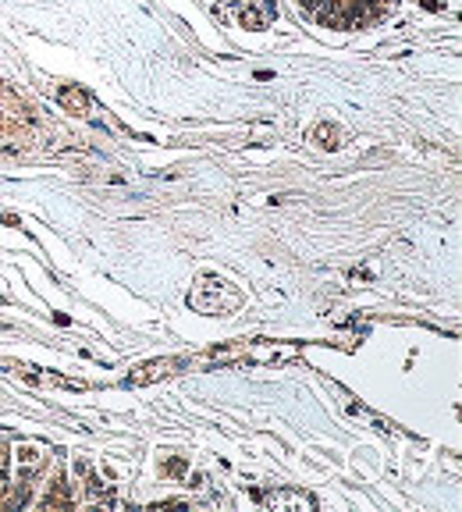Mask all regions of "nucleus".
I'll list each match as a JSON object with an SVG mask.
<instances>
[{
  "instance_id": "obj_1",
  "label": "nucleus",
  "mask_w": 462,
  "mask_h": 512,
  "mask_svg": "<svg viewBox=\"0 0 462 512\" xmlns=\"http://www.w3.org/2000/svg\"><path fill=\"white\" fill-rule=\"evenodd\" d=\"M189 303L196 306L200 313H207V317H224V313H231L235 306L242 303V296L224 278L203 274V278L196 281V288H192Z\"/></svg>"
},
{
  "instance_id": "obj_2",
  "label": "nucleus",
  "mask_w": 462,
  "mask_h": 512,
  "mask_svg": "<svg viewBox=\"0 0 462 512\" xmlns=\"http://www.w3.org/2000/svg\"><path fill=\"white\" fill-rule=\"evenodd\" d=\"M18 121H29V114H25V107L18 104L15 96H8L0 89V139L8 136V132H15Z\"/></svg>"
},
{
  "instance_id": "obj_3",
  "label": "nucleus",
  "mask_w": 462,
  "mask_h": 512,
  "mask_svg": "<svg viewBox=\"0 0 462 512\" xmlns=\"http://www.w3.org/2000/svg\"><path fill=\"white\" fill-rule=\"evenodd\" d=\"M175 367H182V360H157V363H146L139 367V374L128 377V384H146V381H157V377H168Z\"/></svg>"
},
{
  "instance_id": "obj_4",
  "label": "nucleus",
  "mask_w": 462,
  "mask_h": 512,
  "mask_svg": "<svg viewBox=\"0 0 462 512\" xmlns=\"http://www.w3.org/2000/svg\"><path fill=\"white\" fill-rule=\"evenodd\" d=\"M61 104H64V111H72V114H86L89 111V96H86V89H79V86H61Z\"/></svg>"
},
{
  "instance_id": "obj_5",
  "label": "nucleus",
  "mask_w": 462,
  "mask_h": 512,
  "mask_svg": "<svg viewBox=\"0 0 462 512\" xmlns=\"http://www.w3.org/2000/svg\"><path fill=\"white\" fill-rule=\"evenodd\" d=\"M313 143H317L320 150H338V146H342V132H338L331 121H320V125L313 128Z\"/></svg>"
},
{
  "instance_id": "obj_6",
  "label": "nucleus",
  "mask_w": 462,
  "mask_h": 512,
  "mask_svg": "<svg viewBox=\"0 0 462 512\" xmlns=\"http://www.w3.org/2000/svg\"><path fill=\"white\" fill-rule=\"evenodd\" d=\"M40 505H43V509H72L75 498L68 495V484H64V480H54V491H50V495H43Z\"/></svg>"
},
{
  "instance_id": "obj_7",
  "label": "nucleus",
  "mask_w": 462,
  "mask_h": 512,
  "mask_svg": "<svg viewBox=\"0 0 462 512\" xmlns=\"http://www.w3.org/2000/svg\"><path fill=\"white\" fill-rule=\"evenodd\" d=\"M306 4H310V8H320V4H327V8H331V4H335V8H345V4H356V0H306ZM359 4H363V0H359Z\"/></svg>"
},
{
  "instance_id": "obj_8",
  "label": "nucleus",
  "mask_w": 462,
  "mask_h": 512,
  "mask_svg": "<svg viewBox=\"0 0 462 512\" xmlns=\"http://www.w3.org/2000/svg\"><path fill=\"white\" fill-rule=\"evenodd\" d=\"M164 473H168V477H178V473H185V459H171V463L164 466Z\"/></svg>"
}]
</instances>
